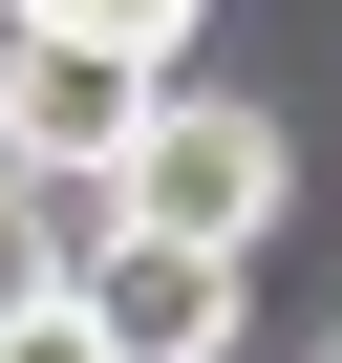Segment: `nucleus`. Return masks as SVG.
Instances as JSON below:
<instances>
[{
  "instance_id": "nucleus-2",
  "label": "nucleus",
  "mask_w": 342,
  "mask_h": 363,
  "mask_svg": "<svg viewBox=\"0 0 342 363\" xmlns=\"http://www.w3.org/2000/svg\"><path fill=\"white\" fill-rule=\"evenodd\" d=\"M128 128H150V65H128V43H65V22H0V171H22V193H86V214H107Z\"/></svg>"
},
{
  "instance_id": "nucleus-3",
  "label": "nucleus",
  "mask_w": 342,
  "mask_h": 363,
  "mask_svg": "<svg viewBox=\"0 0 342 363\" xmlns=\"http://www.w3.org/2000/svg\"><path fill=\"white\" fill-rule=\"evenodd\" d=\"M65 299H86L107 363H236V257L150 235V214H86V235H65Z\"/></svg>"
},
{
  "instance_id": "nucleus-5",
  "label": "nucleus",
  "mask_w": 342,
  "mask_h": 363,
  "mask_svg": "<svg viewBox=\"0 0 342 363\" xmlns=\"http://www.w3.org/2000/svg\"><path fill=\"white\" fill-rule=\"evenodd\" d=\"M22 299H65V193L0 171V320H22Z\"/></svg>"
},
{
  "instance_id": "nucleus-1",
  "label": "nucleus",
  "mask_w": 342,
  "mask_h": 363,
  "mask_svg": "<svg viewBox=\"0 0 342 363\" xmlns=\"http://www.w3.org/2000/svg\"><path fill=\"white\" fill-rule=\"evenodd\" d=\"M107 214L193 235V257H257V235L299 214V150H278V107H236V86H171V65H150V128H128V171H107Z\"/></svg>"
},
{
  "instance_id": "nucleus-7",
  "label": "nucleus",
  "mask_w": 342,
  "mask_h": 363,
  "mask_svg": "<svg viewBox=\"0 0 342 363\" xmlns=\"http://www.w3.org/2000/svg\"><path fill=\"white\" fill-rule=\"evenodd\" d=\"M321 363H342V342H321Z\"/></svg>"
},
{
  "instance_id": "nucleus-6",
  "label": "nucleus",
  "mask_w": 342,
  "mask_h": 363,
  "mask_svg": "<svg viewBox=\"0 0 342 363\" xmlns=\"http://www.w3.org/2000/svg\"><path fill=\"white\" fill-rule=\"evenodd\" d=\"M0 363H107V342H86V299H22V320H0Z\"/></svg>"
},
{
  "instance_id": "nucleus-4",
  "label": "nucleus",
  "mask_w": 342,
  "mask_h": 363,
  "mask_svg": "<svg viewBox=\"0 0 342 363\" xmlns=\"http://www.w3.org/2000/svg\"><path fill=\"white\" fill-rule=\"evenodd\" d=\"M22 22H65V43H128V65H171V43L214 22V0H22Z\"/></svg>"
}]
</instances>
